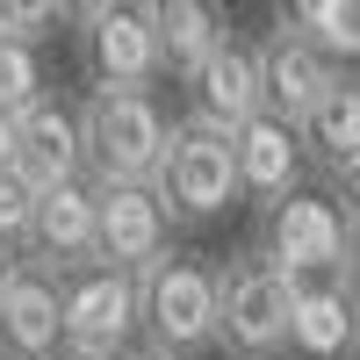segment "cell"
<instances>
[{"label":"cell","instance_id":"obj_1","mask_svg":"<svg viewBox=\"0 0 360 360\" xmlns=\"http://www.w3.org/2000/svg\"><path fill=\"white\" fill-rule=\"evenodd\" d=\"M137 317H144V346L159 360H188L217 346V324H224V281L202 252H180L166 245L152 266L137 274Z\"/></svg>","mask_w":360,"mask_h":360},{"label":"cell","instance_id":"obj_2","mask_svg":"<svg viewBox=\"0 0 360 360\" xmlns=\"http://www.w3.org/2000/svg\"><path fill=\"white\" fill-rule=\"evenodd\" d=\"M152 195L166 202L173 224H209V217H224L231 202H245V188H238V137H231L224 123H209V115H180V123L166 130Z\"/></svg>","mask_w":360,"mask_h":360},{"label":"cell","instance_id":"obj_3","mask_svg":"<svg viewBox=\"0 0 360 360\" xmlns=\"http://www.w3.org/2000/svg\"><path fill=\"white\" fill-rule=\"evenodd\" d=\"M166 115L152 101V86H94L79 108L86 137V180H152L166 152Z\"/></svg>","mask_w":360,"mask_h":360},{"label":"cell","instance_id":"obj_4","mask_svg":"<svg viewBox=\"0 0 360 360\" xmlns=\"http://www.w3.org/2000/svg\"><path fill=\"white\" fill-rule=\"evenodd\" d=\"M224 281V324H217V346L231 360H274L288 353V317H295V281L281 274L259 245L231 252L217 266Z\"/></svg>","mask_w":360,"mask_h":360},{"label":"cell","instance_id":"obj_5","mask_svg":"<svg viewBox=\"0 0 360 360\" xmlns=\"http://www.w3.org/2000/svg\"><path fill=\"white\" fill-rule=\"evenodd\" d=\"M130 339H144L130 266L94 259L79 274H65V360H123Z\"/></svg>","mask_w":360,"mask_h":360},{"label":"cell","instance_id":"obj_6","mask_svg":"<svg viewBox=\"0 0 360 360\" xmlns=\"http://www.w3.org/2000/svg\"><path fill=\"white\" fill-rule=\"evenodd\" d=\"M259 252L281 266L288 281H317V274H346V217L317 195H288L266 209V231H259Z\"/></svg>","mask_w":360,"mask_h":360},{"label":"cell","instance_id":"obj_7","mask_svg":"<svg viewBox=\"0 0 360 360\" xmlns=\"http://www.w3.org/2000/svg\"><path fill=\"white\" fill-rule=\"evenodd\" d=\"M0 360H65V274L29 252L0 295Z\"/></svg>","mask_w":360,"mask_h":360},{"label":"cell","instance_id":"obj_8","mask_svg":"<svg viewBox=\"0 0 360 360\" xmlns=\"http://www.w3.org/2000/svg\"><path fill=\"white\" fill-rule=\"evenodd\" d=\"M79 58L94 86H152L166 72V51H159V29L144 15V0H115L108 15H94L79 29Z\"/></svg>","mask_w":360,"mask_h":360},{"label":"cell","instance_id":"obj_9","mask_svg":"<svg viewBox=\"0 0 360 360\" xmlns=\"http://www.w3.org/2000/svg\"><path fill=\"white\" fill-rule=\"evenodd\" d=\"M94 202H101V259L108 266L144 274L173 245V217L152 195V180H94Z\"/></svg>","mask_w":360,"mask_h":360},{"label":"cell","instance_id":"obj_10","mask_svg":"<svg viewBox=\"0 0 360 360\" xmlns=\"http://www.w3.org/2000/svg\"><path fill=\"white\" fill-rule=\"evenodd\" d=\"M259 79H266V108L288 115V123H303V115L339 86V58L324 51L317 37H303V29L274 22V37L259 44Z\"/></svg>","mask_w":360,"mask_h":360},{"label":"cell","instance_id":"obj_11","mask_svg":"<svg viewBox=\"0 0 360 360\" xmlns=\"http://www.w3.org/2000/svg\"><path fill=\"white\" fill-rule=\"evenodd\" d=\"M288 353H295V360H346V353H360V288H353L346 274L295 281Z\"/></svg>","mask_w":360,"mask_h":360},{"label":"cell","instance_id":"obj_12","mask_svg":"<svg viewBox=\"0 0 360 360\" xmlns=\"http://www.w3.org/2000/svg\"><path fill=\"white\" fill-rule=\"evenodd\" d=\"M29 259L58 266V274H79V266L101 259V202H94V180H65V188H51L37 202Z\"/></svg>","mask_w":360,"mask_h":360},{"label":"cell","instance_id":"obj_13","mask_svg":"<svg viewBox=\"0 0 360 360\" xmlns=\"http://www.w3.org/2000/svg\"><path fill=\"white\" fill-rule=\"evenodd\" d=\"M231 137H238V188H245V202H259V209L288 202L295 180H303V166H310L295 123H288V115H274V108H259L252 123H238Z\"/></svg>","mask_w":360,"mask_h":360},{"label":"cell","instance_id":"obj_14","mask_svg":"<svg viewBox=\"0 0 360 360\" xmlns=\"http://www.w3.org/2000/svg\"><path fill=\"white\" fill-rule=\"evenodd\" d=\"M188 94H195V115H209V123H224V130H238V123H252V115L266 108V79H259V51L252 44H224L209 65L188 79Z\"/></svg>","mask_w":360,"mask_h":360},{"label":"cell","instance_id":"obj_15","mask_svg":"<svg viewBox=\"0 0 360 360\" xmlns=\"http://www.w3.org/2000/svg\"><path fill=\"white\" fill-rule=\"evenodd\" d=\"M37 188H65V180H86V137H79V115L58 108L51 94L37 108H22V159H15Z\"/></svg>","mask_w":360,"mask_h":360},{"label":"cell","instance_id":"obj_16","mask_svg":"<svg viewBox=\"0 0 360 360\" xmlns=\"http://www.w3.org/2000/svg\"><path fill=\"white\" fill-rule=\"evenodd\" d=\"M144 15H152V29H159V51H166L173 79H195L209 58L231 44L224 0H144Z\"/></svg>","mask_w":360,"mask_h":360},{"label":"cell","instance_id":"obj_17","mask_svg":"<svg viewBox=\"0 0 360 360\" xmlns=\"http://www.w3.org/2000/svg\"><path fill=\"white\" fill-rule=\"evenodd\" d=\"M295 137H303V159L324 173V180H346L360 173V79H339L332 94H324L303 123H295Z\"/></svg>","mask_w":360,"mask_h":360},{"label":"cell","instance_id":"obj_18","mask_svg":"<svg viewBox=\"0 0 360 360\" xmlns=\"http://www.w3.org/2000/svg\"><path fill=\"white\" fill-rule=\"evenodd\" d=\"M44 101V65H37V44L22 37H0V108H37Z\"/></svg>","mask_w":360,"mask_h":360},{"label":"cell","instance_id":"obj_19","mask_svg":"<svg viewBox=\"0 0 360 360\" xmlns=\"http://www.w3.org/2000/svg\"><path fill=\"white\" fill-rule=\"evenodd\" d=\"M37 202H44V188H37V180H29L22 166H8V173H0V245L29 252V231H37Z\"/></svg>","mask_w":360,"mask_h":360},{"label":"cell","instance_id":"obj_20","mask_svg":"<svg viewBox=\"0 0 360 360\" xmlns=\"http://www.w3.org/2000/svg\"><path fill=\"white\" fill-rule=\"evenodd\" d=\"M51 22H65L58 0H0V37L37 44V37H51Z\"/></svg>","mask_w":360,"mask_h":360},{"label":"cell","instance_id":"obj_21","mask_svg":"<svg viewBox=\"0 0 360 360\" xmlns=\"http://www.w3.org/2000/svg\"><path fill=\"white\" fill-rule=\"evenodd\" d=\"M339 8H346V0H281L274 22H288V29H303V37H317V44H324V29L339 22Z\"/></svg>","mask_w":360,"mask_h":360},{"label":"cell","instance_id":"obj_22","mask_svg":"<svg viewBox=\"0 0 360 360\" xmlns=\"http://www.w3.org/2000/svg\"><path fill=\"white\" fill-rule=\"evenodd\" d=\"M324 51H332V58H360V0L339 8V22L324 29Z\"/></svg>","mask_w":360,"mask_h":360},{"label":"cell","instance_id":"obj_23","mask_svg":"<svg viewBox=\"0 0 360 360\" xmlns=\"http://www.w3.org/2000/svg\"><path fill=\"white\" fill-rule=\"evenodd\" d=\"M15 159H22V115H15V108H0V173H8Z\"/></svg>","mask_w":360,"mask_h":360},{"label":"cell","instance_id":"obj_24","mask_svg":"<svg viewBox=\"0 0 360 360\" xmlns=\"http://www.w3.org/2000/svg\"><path fill=\"white\" fill-rule=\"evenodd\" d=\"M58 8H65V22H72V29H86V22H94V15H108L115 0H58Z\"/></svg>","mask_w":360,"mask_h":360},{"label":"cell","instance_id":"obj_25","mask_svg":"<svg viewBox=\"0 0 360 360\" xmlns=\"http://www.w3.org/2000/svg\"><path fill=\"white\" fill-rule=\"evenodd\" d=\"M346 266H353V288H360V217H346Z\"/></svg>","mask_w":360,"mask_h":360},{"label":"cell","instance_id":"obj_26","mask_svg":"<svg viewBox=\"0 0 360 360\" xmlns=\"http://www.w3.org/2000/svg\"><path fill=\"white\" fill-rule=\"evenodd\" d=\"M15 266H22V252H15V245H0V295H8V281H15Z\"/></svg>","mask_w":360,"mask_h":360},{"label":"cell","instance_id":"obj_27","mask_svg":"<svg viewBox=\"0 0 360 360\" xmlns=\"http://www.w3.org/2000/svg\"><path fill=\"white\" fill-rule=\"evenodd\" d=\"M346 217H360V173L346 180Z\"/></svg>","mask_w":360,"mask_h":360},{"label":"cell","instance_id":"obj_28","mask_svg":"<svg viewBox=\"0 0 360 360\" xmlns=\"http://www.w3.org/2000/svg\"><path fill=\"white\" fill-rule=\"evenodd\" d=\"M123 360H159V353H152V346H130V353H123Z\"/></svg>","mask_w":360,"mask_h":360},{"label":"cell","instance_id":"obj_29","mask_svg":"<svg viewBox=\"0 0 360 360\" xmlns=\"http://www.w3.org/2000/svg\"><path fill=\"white\" fill-rule=\"evenodd\" d=\"M353 360H360V353H353Z\"/></svg>","mask_w":360,"mask_h":360}]
</instances>
